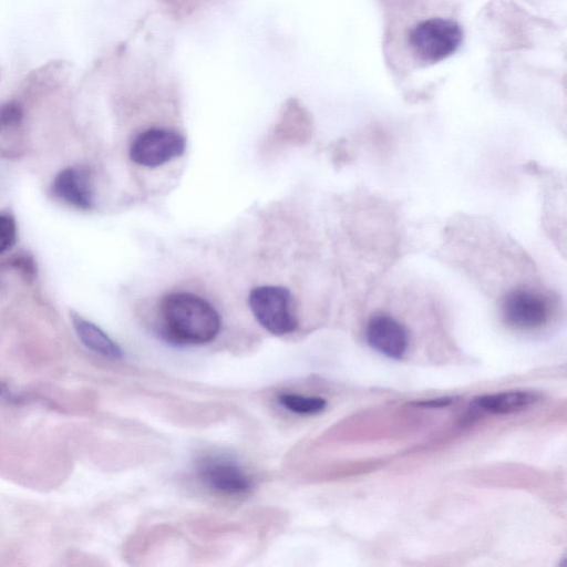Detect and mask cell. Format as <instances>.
Masks as SVG:
<instances>
[{
	"label": "cell",
	"instance_id": "3",
	"mask_svg": "<svg viewBox=\"0 0 567 567\" xmlns=\"http://www.w3.org/2000/svg\"><path fill=\"white\" fill-rule=\"evenodd\" d=\"M248 302L256 320L270 333L285 336L297 329L298 319L293 310V300L287 288L256 287L250 291Z\"/></svg>",
	"mask_w": 567,
	"mask_h": 567
},
{
	"label": "cell",
	"instance_id": "10",
	"mask_svg": "<svg viewBox=\"0 0 567 567\" xmlns=\"http://www.w3.org/2000/svg\"><path fill=\"white\" fill-rule=\"evenodd\" d=\"M538 401V396L529 391H506L485 394L475 399V406L493 414H507L525 409Z\"/></svg>",
	"mask_w": 567,
	"mask_h": 567
},
{
	"label": "cell",
	"instance_id": "11",
	"mask_svg": "<svg viewBox=\"0 0 567 567\" xmlns=\"http://www.w3.org/2000/svg\"><path fill=\"white\" fill-rule=\"evenodd\" d=\"M278 402L288 411L300 415H313L322 412L327 401L320 396H309L297 393H282Z\"/></svg>",
	"mask_w": 567,
	"mask_h": 567
},
{
	"label": "cell",
	"instance_id": "12",
	"mask_svg": "<svg viewBox=\"0 0 567 567\" xmlns=\"http://www.w3.org/2000/svg\"><path fill=\"white\" fill-rule=\"evenodd\" d=\"M17 226L12 216L0 213V254L8 250L16 241Z\"/></svg>",
	"mask_w": 567,
	"mask_h": 567
},
{
	"label": "cell",
	"instance_id": "5",
	"mask_svg": "<svg viewBox=\"0 0 567 567\" xmlns=\"http://www.w3.org/2000/svg\"><path fill=\"white\" fill-rule=\"evenodd\" d=\"M198 475L212 491L226 496H243L252 488V480L235 461L207 457L199 463Z\"/></svg>",
	"mask_w": 567,
	"mask_h": 567
},
{
	"label": "cell",
	"instance_id": "2",
	"mask_svg": "<svg viewBox=\"0 0 567 567\" xmlns=\"http://www.w3.org/2000/svg\"><path fill=\"white\" fill-rule=\"evenodd\" d=\"M461 24L446 14L416 18L403 33V45L412 62L432 65L453 55L463 42Z\"/></svg>",
	"mask_w": 567,
	"mask_h": 567
},
{
	"label": "cell",
	"instance_id": "7",
	"mask_svg": "<svg viewBox=\"0 0 567 567\" xmlns=\"http://www.w3.org/2000/svg\"><path fill=\"white\" fill-rule=\"evenodd\" d=\"M365 336L371 348L391 359H401L408 349L406 329L384 313L375 315L369 320Z\"/></svg>",
	"mask_w": 567,
	"mask_h": 567
},
{
	"label": "cell",
	"instance_id": "8",
	"mask_svg": "<svg viewBox=\"0 0 567 567\" xmlns=\"http://www.w3.org/2000/svg\"><path fill=\"white\" fill-rule=\"evenodd\" d=\"M52 190L64 203L79 208L90 209L94 196L90 174L82 167H66L54 178Z\"/></svg>",
	"mask_w": 567,
	"mask_h": 567
},
{
	"label": "cell",
	"instance_id": "6",
	"mask_svg": "<svg viewBox=\"0 0 567 567\" xmlns=\"http://www.w3.org/2000/svg\"><path fill=\"white\" fill-rule=\"evenodd\" d=\"M502 316L513 328L534 330L548 321L549 306L540 293L528 289H516L504 298Z\"/></svg>",
	"mask_w": 567,
	"mask_h": 567
},
{
	"label": "cell",
	"instance_id": "14",
	"mask_svg": "<svg viewBox=\"0 0 567 567\" xmlns=\"http://www.w3.org/2000/svg\"><path fill=\"white\" fill-rule=\"evenodd\" d=\"M454 401H455V398H453V396H444V398H436V399H431V400H426V401H419V402H414L413 404L415 406L432 409V408L447 406L451 403H453Z\"/></svg>",
	"mask_w": 567,
	"mask_h": 567
},
{
	"label": "cell",
	"instance_id": "1",
	"mask_svg": "<svg viewBox=\"0 0 567 567\" xmlns=\"http://www.w3.org/2000/svg\"><path fill=\"white\" fill-rule=\"evenodd\" d=\"M166 336L176 343L205 344L220 329L217 310L205 299L188 292H171L159 305Z\"/></svg>",
	"mask_w": 567,
	"mask_h": 567
},
{
	"label": "cell",
	"instance_id": "4",
	"mask_svg": "<svg viewBox=\"0 0 567 567\" xmlns=\"http://www.w3.org/2000/svg\"><path fill=\"white\" fill-rule=\"evenodd\" d=\"M185 138L167 128H150L140 133L131 144V159L144 167H157L185 151Z\"/></svg>",
	"mask_w": 567,
	"mask_h": 567
},
{
	"label": "cell",
	"instance_id": "13",
	"mask_svg": "<svg viewBox=\"0 0 567 567\" xmlns=\"http://www.w3.org/2000/svg\"><path fill=\"white\" fill-rule=\"evenodd\" d=\"M23 111L17 102L0 104V132L16 126L22 120Z\"/></svg>",
	"mask_w": 567,
	"mask_h": 567
},
{
	"label": "cell",
	"instance_id": "9",
	"mask_svg": "<svg viewBox=\"0 0 567 567\" xmlns=\"http://www.w3.org/2000/svg\"><path fill=\"white\" fill-rule=\"evenodd\" d=\"M72 324L80 341L91 351L111 359H120L123 351L101 328L78 315H72Z\"/></svg>",
	"mask_w": 567,
	"mask_h": 567
}]
</instances>
